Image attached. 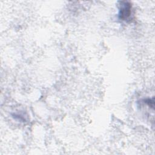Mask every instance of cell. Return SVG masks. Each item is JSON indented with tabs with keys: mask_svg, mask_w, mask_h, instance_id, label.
I'll use <instances>...</instances> for the list:
<instances>
[{
	"mask_svg": "<svg viewBox=\"0 0 155 155\" xmlns=\"http://www.w3.org/2000/svg\"><path fill=\"white\" fill-rule=\"evenodd\" d=\"M120 5L119 12L120 18L122 20H127L130 16L131 6L127 2H121Z\"/></svg>",
	"mask_w": 155,
	"mask_h": 155,
	"instance_id": "obj_1",
	"label": "cell"
}]
</instances>
